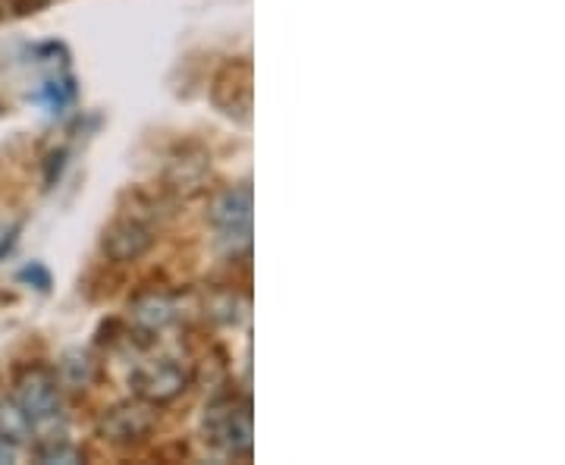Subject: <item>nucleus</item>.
<instances>
[{"mask_svg": "<svg viewBox=\"0 0 565 465\" xmlns=\"http://www.w3.org/2000/svg\"><path fill=\"white\" fill-rule=\"evenodd\" d=\"M95 374H98V364H95V359H92L88 352H82V349L66 352L61 359V364H57V378H61V384H66L70 390L88 387L95 381Z\"/></svg>", "mask_w": 565, "mask_h": 465, "instance_id": "obj_9", "label": "nucleus"}, {"mask_svg": "<svg viewBox=\"0 0 565 465\" xmlns=\"http://www.w3.org/2000/svg\"><path fill=\"white\" fill-rule=\"evenodd\" d=\"M211 223L221 233V243L236 258L239 252L252 249V186L239 182L223 189L211 204Z\"/></svg>", "mask_w": 565, "mask_h": 465, "instance_id": "obj_3", "label": "nucleus"}, {"mask_svg": "<svg viewBox=\"0 0 565 465\" xmlns=\"http://www.w3.org/2000/svg\"><path fill=\"white\" fill-rule=\"evenodd\" d=\"M20 281L22 284L35 286L39 293H47V289H51V271H47L41 262H32V264H25V267L20 271Z\"/></svg>", "mask_w": 565, "mask_h": 465, "instance_id": "obj_12", "label": "nucleus"}, {"mask_svg": "<svg viewBox=\"0 0 565 465\" xmlns=\"http://www.w3.org/2000/svg\"><path fill=\"white\" fill-rule=\"evenodd\" d=\"M0 437L17 446L32 441V422H29V415L22 412V405L17 400L0 403Z\"/></svg>", "mask_w": 565, "mask_h": 465, "instance_id": "obj_10", "label": "nucleus"}, {"mask_svg": "<svg viewBox=\"0 0 565 465\" xmlns=\"http://www.w3.org/2000/svg\"><path fill=\"white\" fill-rule=\"evenodd\" d=\"M13 400L22 405V412L32 422V437H39V446L66 441V419H63L61 378L47 364H29L17 378Z\"/></svg>", "mask_w": 565, "mask_h": 465, "instance_id": "obj_1", "label": "nucleus"}, {"mask_svg": "<svg viewBox=\"0 0 565 465\" xmlns=\"http://www.w3.org/2000/svg\"><path fill=\"white\" fill-rule=\"evenodd\" d=\"M39 463L44 465H73V463H85V453H82L79 446H73L70 441H57V444H44L39 446Z\"/></svg>", "mask_w": 565, "mask_h": 465, "instance_id": "obj_11", "label": "nucleus"}, {"mask_svg": "<svg viewBox=\"0 0 565 465\" xmlns=\"http://www.w3.org/2000/svg\"><path fill=\"white\" fill-rule=\"evenodd\" d=\"M154 427V412H151V403L145 400H136V403H120L114 409H107L98 422V434L110 444H132V441H141L148 437Z\"/></svg>", "mask_w": 565, "mask_h": 465, "instance_id": "obj_5", "label": "nucleus"}, {"mask_svg": "<svg viewBox=\"0 0 565 465\" xmlns=\"http://www.w3.org/2000/svg\"><path fill=\"white\" fill-rule=\"evenodd\" d=\"M154 243V226L139 218H120L104 233V252L114 262H136Z\"/></svg>", "mask_w": 565, "mask_h": 465, "instance_id": "obj_6", "label": "nucleus"}, {"mask_svg": "<svg viewBox=\"0 0 565 465\" xmlns=\"http://www.w3.org/2000/svg\"><path fill=\"white\" fill-rule=\"evenodd\" d=\"M17 236H20V226H10V230H3V233H0V262L13 252Z\"/></svg>", "mask_w": 565, "mask_h": 465, "instance_id": "obj_13", "label": "nucleus"}, {"mask_svg": "<svg viewBox=\"0 0 565 465\" xmlns=\"http://www.w3.org/2000/svg\"><path fill=\"white\" fill-rule=\"evenodd\" d=\"M32 102L41 104L51 117H61L70 104L76 102V80L73 76H51L41 85L39 92L32 95Z\"/></svg>", "mask_w": 565, "mask_h": 465, "instance_id": "obj_8", "label": "nucleus"}, {"mask_svg": "<svg viewBox=\"0 0 565 465\" xmlns=\"http://www.w3.org/2000/svg\"><path fill=\"white\" fill-rule=\"evenodd\" d=\"M17 463V444H10V441H3L0 437V465H10Z\"/></svg>", "mask_w": 565, "mask_h": 465, "instance_id": "obj_15", "label": "nucleus"}, {"mask_svg": "<svg viewBox=\"0 0 565 465\" xmlns=\"http://www.w3.org/2000/svg\"><path fill=\"white\" fill-rule=\"evenodd\" d=\"M47 186L54 182V177H61V170H63V161H66V151H54L51 158H47Z\"/></svg>", "mask_w": 565, "mask_h": 465, "instance_id": "obj_14", "label": "nucleus"}, {"mask_svg": "<svg viewBox=\"0 0 565 465\" xmlns=\"http://www.w3.org/2000/svg\"><path fill=\"white\" fill-rule=\"evenodd\" d=\"M132 393L151 405H163L177 400L182 390L189 387V371L177 359H154V362H141L129 374Z\"/></svg>", "mask_w": 565, "mask_h": 465, "instance_id": "obj_4", "label": "nucleus"}, {"mask_svg": "<svg viewBox=\"0 0 565 465\" xmlns=\"http://www.w3.org/2000/svg\"><path fill=\"white\" fill-rule=\"evenodd\" d=\"M204 441L214 446L221 456L230 459H248L255 431H252V405L248 400L223 397L207 405L204 412Z\"/></svg>", "mask_w": 565, "mask_h": 465, "instance_id": "obj_2", "label": "nucleus"}, {"mask_svg": "<svg viewBox=\"0 0 565 465\" xmlns=\"http://www.w3.org/2000/svg\"><path fill=\"white\" fill-rule=\"evenodd\" d=\"M129 315H132V321H136L141 334H161L163 327H170V324L177 321L180 311H177V299L173 296L151 289V293H141V296L132 299Z\"/></svg>", "mask_w": 565, "mask_h": 465, "instance_id": "obj_7", "label": "nucleus"}]
</instances>
